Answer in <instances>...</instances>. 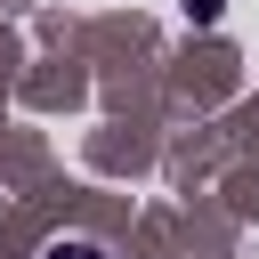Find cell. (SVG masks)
Masks as SVG:
<instances>
[{
  "mask_svg": "<svg viewBox=\"0 0 259 259\" xmlns=\"http://www.w3.org/2000/svg\"><path fill=\"white\" fill-rule=\"evenodd\" d=\"M49 259H105V251H97V243H81V235H73V243H49Z\"/></svg>",
  "mask_w": 259,
  "mask_h": 259,
  "instance_id": "obj_1",
  "label": "cell"
},
{
  "mask_svg": "<svg viewBox=\"0 0 259 259\" xmlns=\"http://www.w3.org/2000/svg\"><path fill=\"white\" fill-rule=\"evenodd\" d=\"M219 8H227V0H186V16H194V24H210Z\"/></svg>",
  "mask_w": 259,
  "mask_h": 259,
  "instance_id": "obj_2",
  "label": "cell"
}]
</instances>
